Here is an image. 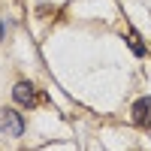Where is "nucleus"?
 Here are the masks:
<instances>
[{"label":"nucleus","mask_w":151,"mask_h":151,"mask_svg":"<svg viewBox=\"0 0 151 151\" xmlns=\"http://www.w3.org/2000/svg\"><path fill=\"white\" fill-rule=\"evenodd\" d=\"M12 97H15V103H21V106H33L36 103V91H33L30 82H18L15 91H12Z\"/></svg>","instance_id":"obj_3"},{"label":"nucleus","mask_w":151,"mask_h":151,"mask_svg":"<svg viewBox=\"0 0 151 151\" xmlns=\"http://www.w3.org/2000/svg\"><path fill=\"white\" fill-rule=\"evenodd\" d=\"M127 40H130V48H133V55H142V52H145V48H142V42H139V36H136V33H130Z\"/></svg>","instance_id":"obj_4"},{"label":"nucleus","mask_w":151,"mask_h":151,"mask_svg":"<svg viewBox=\"0 0 151 151\" xmlns=\"http://www.w3.org/2000/svg\"><path fill=\"white\" fill-rule=\"evenodd\" d=\"M0 130L9 136H21L24 133V121L15 109H0Z\"/></svg>","instance_id":"obj_1"},{"label":"nucleus","mask_w":151,"mask_h":151,"mask_svg":"<svg viewBox=\"0 0 151 151\" xmlns=\"http://www.w3.org/2000/svg\"><path fill=\"white\" fill-rule=\"evenodd\" d=\"M0 40H3V27H0Z\"/></svg>","instance_id":"obj_5"},{"label":"nucleus","mask_w":151,"mask_h":151,"mask_svg":"<svg viewBox=\"0 0 151 151\" xmlns=\"http://www.w3.org/2000/svg\"><path fill=\"white\" fill-rule=\"evenodd\" d=\"M133 121L139 124V127H151V97L136 100V106H133Z\"/></svg>","instance_id":"obj_2"}]
</instances>
